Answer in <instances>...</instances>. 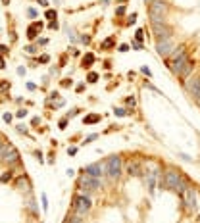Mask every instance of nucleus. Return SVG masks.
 <instances>
[{
    "instance_id": "e433bc0d",
    "label": "nucleus",
    "mask_w": 200,
    "mask_h": 223,
    "mask_svg": "<svg viewBox=\"0 0 200 223\" xmlns=\"http://www.w3.org/2000/svg\"><path fill=\"white\" fill-rule=\"evenodd\" d=\"M27 14L31 15V18H35V15H37V12H35V10H33V8H31V10H29V12H27Z\"/></svg>"
},
{
    "instance_id": "412c9836",
    "label": "nucleus",
    "mask_w": 200,
    "mask_h": 223,
    "mask_svg": "<svg viewBox=\"0 0 200 223\" xmlns=\"http://www.w3.org/2000/svg\"><path fill=\"white\" fill-rule=\"evenodd\" d=\"M112 44H115V39H114V37H110V39H106V40L102 43V48H110Z\"/></svg>"
},
{
    "instance_id": "7ed1b4c3",
    "label": "nucleus",
    "mask_w": 200,
    "mask_h": 223,
    "mask_svg": "<svg viewBox=\"0 0 200 223\" xmlns=\"http://www.w3.org/2000/svg\"><path fill=\"white\" fill-rule=\"evenodd\" d=\"M104 169H106V175L112 179H118L121 175V158L119 156H110L104 164Z\"/></svg>"
},
{
    "instance_id": "4468645a",
    "label": "nucleus",
    "mask_w": 200,
    "mask_h": 223,
    "mask_svg": "<svg viewBox=\"0 0 200 223\" xmlns=\"http://www.w3.org/2000/svg\"><path fill=\"white\" fill-rule=\"evenodd\" d=\"M39 29H40V23H33V25L27 29V37H29V39H35L37 33H39Z\"/></svg>"
},
{
    "instance_id": "423d86ee",
    "label": "nucleus",
    "mask_w": 200,
    "mask_h": 223,
    "mask_svg": "<svg viewBox=\"0 0 200 223\" xmlns=\"http://www.w3.org/2000/svg\"><path fill=\"white\" fill-rule=\"evenodd\" d=\"M91 198H89L87 194H79L73 198V210H75L77 215H85L89 210H91Z\"/></svg>"
},
{
    "instance_id": "f03ea898",
    "label": "nucleus",
    "mask_w": 200,
    "mask_h": 223,
    "mask_svg": "<svg viewBox=\"0 0 200 223\" xmlns=\"http://www.w3.org/2000/svg\"><path fill=\"white\" fill-rule=\"evenodd\" d=\"M189 62V56L187 52L183 48H177V52H171L169 54V67H171V71L173 73H181V69L185 67V64Z\"/></svg>"
},
{
    "instance_id": "f704fd0d",
    "label": "nucleus",
    "mask_w": 200,
    "mask_h": 223,
    "mask_svg": "<svg viewBox=\"0 0 200 223\" xmlns=\"http://www.w3.org/2000/svg\"><path fill=\"white\" fill-rule=\"evenodd\" d=\"M4 121H12V116H10V113H4Z\"/></svg>"
},
{
    "instance_id": "6e6552de",
    "label": "nucleus",
    "mask_w": 200,
    "mask_h": 223,
    "mask_svg": "<svg viewBox=\"0 0 200 223\" xmlns=\"http://www.w3.org/2000/svg\"><path fill=\"white\" fill-rule=\"evenodd\" d=\"M183 202H185L187 212H194V210H196V193L187 186L185 193H183Z\"/></svg>"
},
{
    "instance_id": "9d476101",
    "label": "nucleus",
    "mask_w": 200,
    "mask_h": 223,
    "mask_svg": "<svg viewBox=\"0 0 200 223\" xmlns=\"http://www.w3.org/2000/svg\"><path fill=\"white\" fill-rule=\"evenodd\" d=\"M187 91L194 96V100L200 104V77H194V79L187 81Z\"/></svg>"
},
{
    "instance_id": "393cba45",
    "label": "nucleus",
    "mask_w": 200,
    "mask_h": 223,
    "mask_svg": "<svg viewBox=\"0 0 200 223\" xmlns=\"http://www.w3.org/2000/svg\"><path fill=\"white\" fill-rule=\"evenodd\" d=\"M46 18H48V19H52V18H54V19H56V12H52V10H48V12H46Z\"/></svg>"
},
{
    "instance_id": "c756f323",
    "label": "nucleus",
    "mask_w": 200,
    "mask_h": 223,
    "mask_svg": "<svg viewBox=\"0 0 200 223\" xmlns=\"http://www.w3.org/2000/svg\"><path fill=\"white\" fill-rule=\"evenodd\" d=\"M127 50H129L127 44H121V46H119V52H127Z\"/></svg>"
},
{
    "instance_id": "6ab92c4d",
    "label": "nucleus",
    "mask_w": 200,
    "mask_h": 223,
    "mask_svg": "<svg viewBox=\"0 0 200 223\" xmlns=\"http://www.w3.org/2000/svg\"><path fill=\"white\" fill-rule=\"evenodd\" d=\"M66 223H81V215H67V221Z\"/></svg>"
},
{
    "instance_id": "1a4fd4ad",
    "label": "nucleus",
    "mask_w": 200,
    "mask_h": 223,
    "mask_svg": "<svg viewBox=\"0 0 200 223\" xmlns=\"http://www.w3.org/2000/svg\"><path fill=\"white\" fill-rule=\"evenodd\" d=\"M171 50H175V44H173L171 39H166V40H158L156 44V52L160 56H169Z\"/></svg>"
},
{
    "instance_id": "f257e3e1",
    "label": "nucleus",
    "mask_w": 200,
    "mask_h": 223,
    "mask_svg": "<svg viewBox=\"0 0 200 223\" xmlns=\"http://www.w3.org/2000/svg\"><path fill=\"white\" fill-rule=\"evenodd\" d=\"M164 186H167V189H171V190H177V193H185V189H187V183L183 181L181 177V173L175 169H167L166 171V175H164Z\"/></svg>"
},
{
    "instance_id": "2f4dec72",
    "label": "nucleus",
    "mask_w": 200,
    "mask_h": 223,
    "mask_svg": "<svg viewBox=\"0 0 200 223\" xmlns=\"http://www.w3.org/2000/svg\"><path fill=\"white\" fill-rule=\"evenodd\" d=\"M94 139H96V135H89V137H87V141H85V142H91V141H94Z\"/></svg>"
},
{
    "instance_id": "a878e982",
    "label": "nucleus",
    "mask_w": 200,
    "mask_h": 223,
    "mask_svg": "<svg viewBox=\"0 0 200 223\" xmlns=\"http://www.w3.org/2000/svg\"><path fill=\"white\" fill-rule=\"evenodd\" d=\"M96 79H98V75H96V73H89V81H91V83H94Z\"/></svg>"
},
{
    "instance_id": "dca6fc26",
    "label": "nucleus",
    "mask_w": 200,
    "mask_h": 223,
    "mask_svg": "<svg viewBox=\"0 0 200 223\" xmlns=\"http://www.w3.org/2000/svg\"><path fill=\"white\" fill-rule=\"evenodd\" d=\"M18 189H19V190H29V183H27V179L19 177V179H18Z\"/></svg>"
},
{
    "instance_id": "473e14b6",
    "label": "nucleus",
    "mask_w": 200,
    "mask_h": 223,
    "mask_svg": "<svg viewBox=\"0 0 200 223\" xmlns=\"http://www.w3.org/2000/svg\"><path fill=\"white\" fill-rule=\"evenodd\" d=\"M66 123H67V119H62V121H60V129H66Z\"/></svg>"
},
{
    "instance_id": "aec40b11",
    "label": "nucleus",
    "mask_w": 200,
    "mask_h": 223,
    "mask_svg": "<svg viewBox=\"0 0 200 223\" xmlns=\"http://www.w3.org/2000/svg\"><path fill=\"white\" fill-rule=\"evenodd\" d=\"M8 146L10 144L8 142H0V160L4 158V154H6V150H8Z\"/></svg>"
},
{
    "instance_id": "c85d7f7f",
    "label": "nucleus",
    "mask_w": 200,
    "mask_h": 223,
    "mask_svg": "<svg viewBox=\"0 0 200 223\" xmlns=\"http://www.w3.org/2000/svg\"><path fill=\"white\" fill-rule=\"evenodd\" d=\"M25 116H27V110H19L18 112V117H25Z\"/></svg>"
},
{
    "instance_id": "5701e85b",
    "label": "nucleus",
    "mask_w": 200,
    "mask_h": 223,
    "mask_svg": "<svg viewBox=\"0 0 200 223\" xmlns=\"http://www.w3.org/2000/svg\"><path fill=\"white\" fill-rule=\"evenodd\" d=\"M115 116H118V117H123V116H127V112L121 110V108H118V110H115Z\"/></svg>"
},
{
    "instance_id": "20e7f679",
    "label": "nucleus",
    "mask_w": 200,
    "mask_h": 223,
    "mask_svg": "<svg viewBox=\"0 0 200 223\" xmlns=\"http://www.w3.org/2000/svg\"><path fill=\"white\" fill-rule=\"evenodd\" d=\"M150 19L152 23H158V21H164V15H166V4L164 0H150Z\"/></svg>"
},
{
    "instance_id": "72a5a7b5",
    "label": "nucleus",
    "mask_w": 200,
    "mask_h": 223,
    "mask_svg": "<svg viewBox=\"0 0 200 223\" xmlns=\"http://www.w3.org/2000/svg\"><path fill=\"white\" fill-rule=\"evenodd\" d=\"M137 40H143V31H137Z\"/></svg>"
},
{
    "instance_id": "4be33fe9",
    "label": "nucleus",
    "mask_w": 200,
    "mask_h": 223,
    "mask_svg": "<svg viewBox=\"0 0 200 223\" xmlns=\"http://www.w3.org/2000/svg\"><path fill=\"white\" fill-rule=\"evenodd\" d=\"M10 179H12V173L8 171V173H4L2 177H0V183H6V181H10Z\"/></svg>"
},
{
    "instance_id": "4c0bfd02",
    "label": "nucleus",
    "mask_w": 200,
    "mask_h": 223,
    "mask_svg": "<svg viewBox=\"0 0 200 223\" xmlns=\"http://www.w3.org/2000/svg\"><path fill=\"white\" fill-rule=\"evenodd\" d=\"M100 2H102L104 6H108V2H110V0H100Z\"/></svg>"
},
{
    "instance_id": "f8f14e48",
    "label": "nucleus",
    "mask_w": 200,
    "mask_h": 223,
    "mask_svg": "<svg viewBox=\"0 0 200 223\" xmlns=\"http://www.w3.org/2000/svg\"><path fill=\"white\" fill-rule=\"evenodd\" d=\"M18 160H19V152L12 146V144H10L8 150H6V154H4V158H2V162H6V164H15Z\"/></svg>"
},
{
    "instance_id": "ddd939ff",
    "label": "nucleus",
    "mask_w": 200,
    "mask_h": 223,
    "mask_svg": "<svg viewBox=\"0 0 200 223\" xmlns=\"http://www.w3.org/2000/svg\"><path fill=\"white\" fill-rule=\"evenodd\" d=\"M127 171H129V175H140L143 171H140V164L139 162H131L127 165Z\"/></svg>"
},
{
    "instance_id": "2eb2a0df",
    "label": "nucleus",
    "mask_w": 200,
    "mask_h": 223,
    "mask_svg": "<svg viewBox=\"0 0 200 223\" xmlns=\"http://www.w3.org/2000/svg\"><path fill=\"white\" fill-rule=\"evenodd\" d=\"M191 71H192V62L189 60L187 64H185V67L181 69V73H179V75H181V77H189V73H191Z\"/></svg>"
},
{
    "instance_id": "0eeeda50",
    "label": "nucleus",
    "mask_w": 200,
    "mask_h": 223,
    "mask_svg": "<svg viewBox=\"0 0 200 223\" xmlns=\"http://www.w3.org/2000/svg\"><path fill=\"white\" fill-rule=\"evenodd\" d=\"M152 33L158 40H166L171 37V27L166 21H158V23H152Z\"/></svg>"
},
{
    "instance_id": "58836bf2",
    "label": "nucleus",
    "mask_w": 200,
    "mask_h": 223,
    "mask_svg": "<svg viewBox=\"0 0 200 223\" xmlns=\"http://www.w3.org/2000/svg\"><path fill=\"white\" fill-rule=\"evenodd\" d=\"M118 2H121V4H125V2H127V0H118Z\"/></svg>"
},
{
    "instance_id": "ea45409f",
    "label": "nucleus",
    "mask_w": 200,
    "mask_h": 223,
    "mask_svg": "<svg viewBox=\"0 0 200 223\" xmlns=\"http://www.w3.org/2000/svg\"><path fill=\"white\" fill-rule=\"evenodd\" d=\"M198 221H200V217H198Z\"/></svg>"
},
{
    "instance_id": "7c9ffc66",
    "label": "nucleus",
    "mask_w": 200,
    "mask_h": 223,
    "mask_svg": "<svg viewBox=\"0 0 200 223\" xmlns=\"http://www.w3.org/2000/svg\"><path fill=\"white\" fill-rule=\"evenodd\" d=\"M6 52H8V48L4 44H0V54H6Z\"/></svg>"
},
{
    "instance_id": "bb28decb",
    "label": "nucleus",
    "mask_w": 200,
    "mask_h": 223,
    "mask_svg": "<svg viewBox=\"0 0 200 223\" xmlns=\"http://www.w3.org/2000/svg\"><path fill=\"white\" fill-rule=\"evenodd\" d=\"M115 14H118V15H123V14H125V6H119L118 10H115Z\"/></svg>"
},
{
    "instance_id": "c9c22d12",
    "label": "nucleus",
    "mask_w": 200,
    "mask_h": 223,
    "mask_svg": "<svg viewBox=\"0 0 200 223\" xmlns=\"http://www.w3.org/2000/svg\"><path fill=\"white\" fill-rule=\"evenodd\" d=\"M140 71H143V73H146V75H150V69H148V67H146V65H144V67H143V69H140Z\"/></svg>"
},
{
    "instance_id": "b1692460",
    "label": "nucleus",
    "mask_w": 200,
    "mask_h": 223,
    "mask_svg": "<svg viewBox=\"0 0 200 223\" xmlns=\"http://www.w3.org/2000/svg\"><path fill=\"white\" fill-rule=\"evenodd\" d=\"M43 210H48V200H46V194H43Z\"/></svg>"
},
{
    "instance_id": "39448f33",
    "label": "nucleus",
    "mask_w": 200,
    "mask_h": 223,
    "mask_svg": "<svg viewBox=\"0 0 200 223\" xmlns=\"http://www.w3.org/2000/svg\"><path fill=\"white\" fill-rule=\"evenodd\" d=\"M79 186H81L83 193H94V190L102 189V181L98 177H91V175H83L81 179H79Z\"/></svg>"
},
{
    "instance_id": "a211bd4d",
    "label": "nucleus",
    "mask_w": 200,
    "mask_h": 223,
    "mask_svg": "<svg viewBox=\"0 0 200 223\" xmlns=\"http://www.w3.org/2000/svg\"><path fill=\"white\" fill-rule=\"evenodd\" d=\"M92 62H94V56H92V54H87V56H85V60H83V65L89 67V65L92 64Z\"/></svg>"
},
{
    "instance_id": "cd10ccee",
    "label": "nucleus",
    "mask_w": 200,
    "mask_h": 223,
    "mask_svg": "<svg viewBox=\"0 0 200 223\" xmlns=\"http://www.w3.org/2000/svg\"><path fill=\"white\" fill-rule=\"evenodd\" d=\"M25 50H27L29 54H35V52H37V48H35V46H27V48H25Z\"/></svg>"
},
{
    "instance_id": "9b49d317",
    "label": "nucleus",
    "mask_w": 200,
    "mask_h": 223,
    "mask_svg": "<svg viewBox=\"0 0 200 223\" xmlns=\"http://www.w3.org/2000/svg\"><path fill=\"white\" fill-rule=\"evenodd\" d=\"M104 171H106V169H104V164H91V165H87V167H85V173L87 175H91V177H102V175H104Z\"/></svg>"
},
{
    "instance_id": "f3484780",
    "label": "nucleus",
    "mask_w": 200,
    "mask_h": 223,
    "mask_svg": "<svg viewBox=\"0 0 200 223\" xmlns=\"http://www.w3.org/2000/svg\"><path fill=\"white\" fill-rule=\"evenodd\" d=\"M96 121H100V116H98V113H92V116H87V117H85V123H89V125H91V123H96Z\"/></svg>"
}]
</instances>
